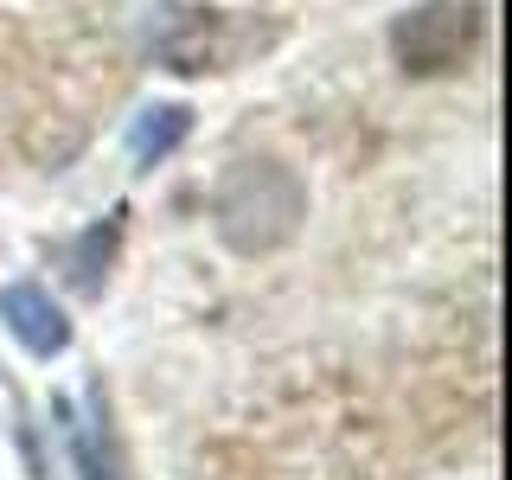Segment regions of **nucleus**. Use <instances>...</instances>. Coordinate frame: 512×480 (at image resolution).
Instances as JSON below:
<instances>
[{
  "instance_id": "5",
  "label": "nucleus",
  "mask_w": 512,
  "mask_h": 480,
  "mask_svg": "<svg viewBox=\"0 0 512 480\" xmlns=\"http://www.w3.org/2000/svg\"><path fill=\"white\" fill-rule=\"evenodd\" d=\"M122 205L109 212L103 224H90L84 237H77V250H71V282L84 288V295H96V282H103V269H109V256H116V244H122Z\"/></svg>"
},
{
  "instance_id": "2",
  "label": "nucleus",
  "mask_w": 512,
  "mask_h": 480,
  "mask_svg": "<svg viewBox=\"0 0 512 480\" xmlns=\"http://www.w3.org/2000/svg\"><path fill=\"white\" fill-rule=\"evenodd\" d=\"M0 320H7V333L32 359H58V352L71 346V320L58 314V301L45 295L39 282H13L7 295H0Z\"/></svg>"
},
{
  "instance_id": "4",
  "label": "nucleus",
  "mask_w": 512,
  "mask_h": 480,
  "mask_svg": "<svg viewBox=\"0 0 512 480\" xmlns=\"http://www.w3.org/2000/svg\"><path fill=\"white\" fill-rule=\"evenodd\" d=\"M186 128H192V109H180V103L141 109L135 128H128V154H135L141 167H154V160H167V154L186 141Z\"/></svg>"
},
{
  "instance_id": "3",
  "label": "nucleus",
  "mask_w": 512,
  "mask_h": 480,
  "mask_svg": "<svg viewBox=\"0 0 512 480\" xmlns=\"http://www.w3.org/2000/svg\"><path fill=\"white\" fill-rule=\"evenodd\" d=\"M71 448H77V474H84V480H128V461H122L116 429H109L103 391H90V416L71 429Z\"/></svg>"
},
{
  "instance_id": "1",
  "label": "nucleus",
  "mask_w": 512,
  "mask_h": 480,
  "mask_svg": "<svg viewBox=\"0 0 512 480\" xmlns=\"http://www.w3.org/2000/svg\"><path fill=\"white\" fill-rule=\"evenodd\" d=\"M474 45H480V7L474 0H429V7H416L391 26V52L410 77L461 71Z\"/></svg>"
}]
</instances>
